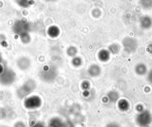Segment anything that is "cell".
Returning a JSON list of instances; mask_svg holds the SVG:
<instances>
[{
	"instance_id": "obj_12",
	"label": "cell",
	"mask_w": 152,
	"mask_h": 127,
	"mask_svg": "<svg viewBox=\"0 0 152 127\" xmlns=\"http://www.w3.org/2000/svg\"><path fill=\"white\" fill-rule=\"evenodd\" d=\"M28 85L29 84H24L23 87H21V93L20 94H21V97H23L25 96L28 95L30 93V91H31L32 88L30 87H28Z\"/></svg>"
},
{
	"instance_id": "obj_5",
	"label": "cell",
	"mask_w": 152,
	"mask_h": 127,
	"mask_svg": "<svg viewBox=\"0 0 152 127\" xmlns=\"http://www.w3.org/2000/svg\"><path fill=\"white\" fill-rule=\"evenodd\" d=\"M140 26L144 29H148L152 26V20L147 16L143 17L140 20Z\"/></svg>"
},
{
	"instance_id": "obj_21",
	"label": "cell",
	"mask_w": 152,
	"mask_h": 127,
	"mask_svg": "<svg viewBox=\"0 0 152 127\" xmlns=\"http://www.w3.org/2000/svg\"><path fill=\"white\" fill-rule=\"evenodd\" d=\"M106 127H120L119 125H118L116 123H108Z\"/></svg>"
},
{
	"instance_id": "obj_4",
	"label": "cell",
	"mask_w": 152,
	"mask_h": 127,
	"mask_svg": "<svg viewBox=\"0 0 152 127\" xmlns=\"http://www.w3.org/2000/svg\"><path fill=\"white\" fill-rule=\"evenodd\" d=\"M7 78L8 81V84L11 83V81H12L13 76L11 72H9L7 71H4L1 74H0V81L2 83L7 84Z\"/></svg>"
},
{
	"instance_id": "obj_10",
	"label": "cell",
	"mask_w": 152,
	"mask_h": 127,
	"mask_svg": "<svg viewBox=\"0 0 152 127\" xmlns=\"http://www.w3.org/2000/svg\"><path fill=\"white\" fill-rule=\"evenodd\" d=\"M118 107L122 111L127 110L129 108V103L125 99H121L118 102Z\"/></svg>"
},
{
	"instance_id": "obj_27",
	"label": "cell",
	"mask_w": 152,
	"mask_h": 127,
	"mask_svg": "<svg viewBox=\"0 0 152 127\" xmlns=\"http://www.w3.org/2000/svg\"><path fill=\"white\" fill-rule=\"evenodd\" d=\"M3 127H4V126H3Z\"/></svg>"
},
{
	"instance_id": "obj_18",
	"label": "cell",
	"mask_w": 152,
	"mask_h": 127,
	"mask_svg": "<svg viewBox=\"0 0 152 127\" xmlns=\"http://www.w3.org/2000/svg\"><path fill=\"white\" fill-rule=\"evenodd\" d=\"M64 127H74V126L72 122L68 121L64 123Z\"/></svg>"
},
{
	"instance_id": "obj_6",
	"label": "cell",
	"mask_w": 152,
	"mask_h": 127,
	"mask_svg": "<svg viewBox=\"0 0 152 127\" xmlns=\"http://www.w3.org/2000/svg\"><path fill=\"white\" fill-rule=\"evenodd\" d=\"M147 67L144 64H138L136 65L135 68V71L137 74L140 75H142L146 74L147 72Z\"/></svg>"
},
{
	"instance_id": "obj_17",
	"label": "cell",
	"mask_w": 152,
	"mask_h": 127,
	"mask_svg": "<svg viewBox=\"0 0 152 127\" xmlns=\"http://www.w3.org/2000/svg\"><path fill=\"white\" fill-rule=\"evenodd\" d=\"M147 81L152 84V69H151L147 75Z\"/></svg>"
},
{
	"instance_id": "obj_24",
	"label": "cell",
	"mask_w": 152,
	"mask_h": 127,
	"mask_svg": "<svg viewBox=\"0 0 152 127\" xmlns=\"http://www.w3.org/2000/svg\"><path fill=\"white\" fill-rule=\"evenodd\" d=\"M137 110H138L139 112H141V111H142V110H144V109H143V107H142V106H141V105L137 106Z\"/></svg>"
},
{
	"instance_id": "obj_25",
	"label": "cell",
	"mask_w": 152,
	"mask_h": 127,
	"mask_svg": "<svg viewBox=\"0 0 152 127\" xmlns=\"http://www.w3.org/2000/svg\"><path fill=\"white\" fill-rule=\"evenodd\" d=\"M3 71H4V70H3V67L1 65H0V74H1Z\"/></svg>"
},
{
	"instance_id": "obj_8",
	"label": "cell",
	"mask_w": 152,
	"mask_h": 127,
	"mask_svg": "<svg viewBox=\"0 0 152 127\" xmlns=\"http://www.w3.org/2000/svg\"><path fill=\"white\" fill-rule=\"evenodd\" d=\"M110 58V52L107 50H102L99 53V58L103 62H106L109 60Z\"/></svg>"
},
{
	"instance_id": "obj_7",
	"label": "cell",
	"mask_w": 152,
	"mask_h": 127,
	"mask_svg": "<svg viewBox=\"0 0 152 127\" xmlns=\"http://www.w3.org/2000/svg\"><path fill=\"white\" fill-rule=\"evenodd\" d=\"M100 68L97 65H93L88 69V74L92 77L98 76L100 74Z\"/></svg>"
},
{
	"instance_id": "obj_20",
	"label": "cell",
	"mask_w": 152,
	"mask_h": 127,
	"mask_svg": "<svg viewBox=\"0 0 152 127\" xmlns=\"http://www.w3.org/2000/svg\"><path fill=\"white\" fill-rule=\"evenodd\" d=\"M82 86H83V88L84 90H87L88 88V87H89V84H88V82L85 81V82H84L83 83Z\"/></svg>"
},
{
	"instance_id": "obj_23",
	"label": "cell",
	"mask_w": 152,
	"mask_h": 127,
	"mask_svg": "<svg viewBox=\"0 0 152 127\" xmlns=\"http://www.w3.org/2000/svg\"><path fill=\"white\" fill-rule=\"evenodd\" d=\"M31 127H45V126L41 123H36V124L33 125Z\"/></svg>"
},
{
	"instance_id": "obj_2",
	"label": "cell",
	"mask_w": 152,
	"mask_h": 127,
	"mask_svg": "<svg viewBox=\"0 0 152 127\" xmlns=\"http://www.w3.org/2000/svg\"><path fill=\"white\" fill-rule=\"evenodd\" d=\"M122 44L125 50L129 53L134 52L138 47V43L136 39L131 37H125L122 41Z\"/></svg>"
},
{
	"instance_id": "obj_14",
	"label": "cell",
	"mask_w": 152,
	"mask_h": 127,
	"mask_svg": "<svg viewBox=\"0 0 152 127\" xmlns=\"http://www.w3.org/2000/svg\"><path fill=\"white\" fill-rule=\"evenodd\" d=\"M48 33L50 36L55 37L59 33V30L56 27L52 26L49 28Z\"/></svg>"
},
{
	"instance_id": "obj_13",
	"label": "cell",
	"mask_w": 152,
	"mask_h": 127,
	"mask_svg": "<svg viewBox=\"0 0 152 127\" xmlns=\"http://www.w3.org/2000/svg\"><path fill=\"white\" fill-rule=\"evenodd\" d=\"M119 46H118L117 44H112L110 46H109V51L112 54H117L119 52Z\"/></svg>"
},
{
	"instance_id": "obj_9",
	"label": "cell",
	"mask_w": 152,
	"mask_h": 127,
	"mask_svg": "<svg viewBox=\"0 0 152 127\" xmlns=\"http://www.w3.org/2000/svg\"><path fill=\"white\" fill-rule=\"evenodd\" d=\"M49 127H64V123L58 118H53L50 120Z\"/></svg>"
},
{
	"instance_id": "obj_16",
	"label": "cell",
	"mask_w": 152,
	"mask_h": 127,
	"mask_svg": "<svg viewBox=\"0 0 152 127\" xmlns=\"http://www.w3.org/2000/svg\"><path fill=\"white\" fill-rule=\"evenodd\" d=\"M72 63L75 66H79L81 64V60L79 58H75L72 60Z\"/></svg>"
},
{
	"instance_id": "obj_1",
	"label": "cell",
	"mask_w": 152,
	"mask_h": 127,
	"mask_svg": "<svg viewBox=\"0 0 152 127\" xmlns=\"http://www.w3.org/2000/svg\"><path fill=\"white\" fill-rule=\"evenodd\" d=\"M136 122L139 126L141 127H147L152 122V115L149 111L143 110L137 115L136 117Z\"/></svg>"
},
{
	"instance_id": "obj_15",
	"label": "cell",
	"mask_w": 152,
	"mask_h": 127,
	"mask_svg": "<svg viewBox=\"0 0 152 127\" xmlns=\"http://www.w3.org/2000/svg\"><path fill=\"white\" fill-rule=\"evenodd\" d=\"M68 54L69 55V56H75L76 53H77V49L74 47H70L68 49Z\"/></svg>"
},
{
	"instance_id": "obj_3",
	"label": "cell",
	"mask_w": 152,
	"mask_h": 127,
	"mask_svg": "<svg viewBox=\"0 0 152 127\" xmlns=\"http://www.w3.org/2000/svg\"><path fill=\"white\" fill-rule=\"evenodd\" d=\"M41 100L37 96L30 97L25 101V106L28 109H34L40 105Z\"/></svg>"
},
{
	"instance_id": "obj_22",
	"label": "cell",
	"mask_w": 152,
	"mask_h": 127,
	"mask_svg": "<svg viewBox=\"0 0 152 127\" xmlns=\"http://www.w3.org/2000/svg\"><path fill=\"white\" fill-rule=\"evenodd\" d=\"M15 127H25V125L23 122H20L16 123V124L15 125Z\"/></svg>"
},
{
	"instance_id": "obj_19",
	"label": "cell",
	"mask_w": 152,
	"mask_h": 127,
	"mask_svg": "<svg viewBox=\"0 0 152 127\" xmlns=\"http://www.w3.org/2000/svg\"><path fill=\"white\" fill-rule=\"evenodd\" d=\"M147 52H148L149 53L151 54L152 55V42L151 43H150L147 47Z\"/></svg>"
},
{
	"instance_id": "obj_26",
	"label": "cell",
	"mask_w": 152,
	"mask_h": 127,
	"mask_svg": "<svg viewBox=\"0 0 152 127\" xmlns=\"http://www.w3.org/2000/svg\"><path fill=\"white\" fill-rule=\"evenodd\" d=\"M1 60V55H0V61Z\"/></svg>"
},
{
	"instance_id": "obj_11",
	"label": "cell",
	"mask_w": 152,
	"mask_h": 127,
	"mask_svg": "<svg viewBox=\"0 0 152 127\" xmlns=\"http://www.w3.org/2000/svg\"><path fill=\"white\" fill-rule=\"evenodd\" d=\"M119 99V94L116 91H110L107 94V99L110 102H115Z\"/></svg>"
}]
</instances>
